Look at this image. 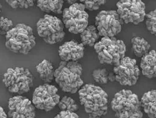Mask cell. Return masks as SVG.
<instances>
[{
  "label": "cell",
  "mask_w": 156,
  "mask_h": 118,
  "mask_svg": "<svg viewBox=\"0 0 156 118\" xmlns=\"http://www.w3.org/2000/svg\"><path fill=\"white\" fill-rule=\"evenodd\" d=\"M94 47L101 64L117 66L124 58L126 52L124 42L115 37H102Z\"/></svg>",
  "instance_id": "5"
},
{
  "label": "cell",
  "mask_w": 156,
  "mask_h": 118,
  "mask_svg": "<svg viewBox=\"0 0 156 118\" xmlns=\"http://www.w3.org/2000/svg\"><path fill=\"white\" fill-rule=\"evenodd\" d=\"M108 80L110 82H115L116 81L115 75L114 72H110L108 73Z\"/></svg>",
  "instance_id": "28"
},
{
  "label": "cell",
  "mask_w": 156,
  "mask_h": 118,
  "mask_svg": "<svg viewBox=\"0 0 156 118\" xmlns=\"http://www.w3.org/2000/svg\"><path fill=\"white\" fill-rule=\"evenodd\" d=\"M141 107L149 118H156V90L144 94L141 99Z\"/></svg>",
  "instance_id": "16"
},
{
  "label": "cell",
  "mask_w": 156,
  "mask_h": 118,
  "mask_svg": "<svg viewBox=\"0 0 156 118\" xmlns=\"http://www.w3.org/2000/svg\"><path fill=\"white\" fill-rule=\"evenodd\" d=\"M131 43L132 52L139 58H142L150 51L151 45L143 37L135 36L131 39Z\"/></svg>",
  "instance_id": "18"
},
{
  "label": "cell",
  "mask_w": 156,
  "mask_h": 118,
  "mask_svg": "<svg viewBox=\"0 0 156 118\" xmlns=\"http://www.w3.org/2000/svg\"><path fill=\"white\" fill-rule=\"evenodd\" d=\"M62 14V21L71 34H81L88 26L89 15L83 3L70 5L64 9Z\"/></svg>",
  "instance_id": "8"
},
{
  "label": "cell",
  "mask_w": 156,
  "mask_h": 118,
  "mask_svg": "<svg viewBox=\"0 0 156 118\" xmlns=\"http://www.w3.org/2000/svg\"><path fill=\"white\" fill-rule=\"evenodd\" d=\"M35 109L29 99L17 95L9 100L8 116L9 118H35Z\"/></svg>",
  "instance_id": "13"
},
{
  "label": "cell",
  "mask_w": 156,
  "mask_h": 118,
  "mask_svg": "<svg viewBox=\"0 0 156 118\" xmlns=\"http://www.w3.org/2000/svg\"><path fill=\"white\" fill-rule=\"evenodd\" d=\"M58 92L56 87L44 83L35 89L32 102L36 108L48 112L53 109L59 102L60 96Z\"/></svg>",
  "instance_id": "11"
},
{
  "label": "cell",
  "mask_w": 156,
  "mask_h": 118,
  "mask_svg": "<svg viewBox=\"0 0 156 118\" xmlns=\"http://www.w3.org/2000/svg\"><path fill=\"white\" fill-rule=\"evenodd\" d=\"M78 95L80 104L89 118H101L108 113V98L101 87L87 84L78 91Z\"/></svg>",
  "instance_id": "1"
},
{
  "label": "cell",
  "mask_w": 156,
  "mask_h": 118,
  "mask_svg": "<svg viewBox=\"0 0 156 118\" xmlns=\"http://www.w3.org/2000/svg\"><path fill=\"white\" fill-rule=\"evenodd\" d=\"M53 118H79L76 112L61 111Z\"/></svg>",
  "instance_id": "27"
},
{
  "label": "cell",
  "mask_w": 156,
  "mask_h": 118,
  "mask_svg": "<svg viewBox=\"0 0 156 118\" xmlns=\"http://www.w3.org/2000/svg\"><path fill=\"white\" fill-rule=\"evenodd\" d=\"M100 35L95 25L88 26L86 29L80 34L82 43L84 46H94L95 44L98 42Z\"/></svg>",
  "instance_id": "19"
},
{
  "label": "cell",
  "mask_w": 156,
  "mask_h": 118,
  "mask_svg": "<svg viewBox=\"0 0 156 118\" xmlns=\"http://www.w3.org/2000/svg\"><path fill=\"white\" fill-rule=\"evenodd\" d=\"M111 105L117 118H142L143 116L140 101L131 90L123 89L118 92Z\"/></svg>",
  "instance_id": "3"
},
{
  "label": "cell",
  "mask_w": 156,
  "mask_h": 118,
  "mask_svg": "<svg viewBox=\"0 0 156 118\" xmlns=\"http://www.w3.org/2000/svg\"><path fill=\"white\" fill-rule=\"evenodd\" d=\"M124 22L115 10H103L95 17V26L100 36L115 37L122 30Z\"/></svg>",
  "instance_id": "9"
},
{
  "label": "cell",
  "mask_w": 156,
  "mask_h": 118,
  "mask_svg": "<svg viewBox=\"0 0 156 118\" xmlns=\"http://www.w3.org/2000/svg\"><path fill=\"white\" fill-rule=\"evenodd\" d=\"M64 2L62 0H40L37 2L38 8L44 12L61 14Z\"/></svg>",
  "instance_id": "20"
},
{
  "label": "cell",
  "mask_w": 156,
  "mask_h": 118,
  "mask_svg": "<svg viewBox=\"0 0 156 118\" xmlns=\"http://www.w3.org/2000/svg\"><path fill=\"white\" fill-rule=\"evenodd\" d=\"M76 1H68L67 2H68L69 4L73 5V4H75V3H76Z\"/></svg>",
  "instance_id": "30"
},
{
  "label": "cell",
  "mask_w": 156,
  "mask_h": 118,
  "mask_svg": "<svg viewBox=\"0 0 156 118\" xmlns=\"http://www.w3.org/2000/svg\"><path fill=\"white\" fill-rule=\"evenodd\" d=\"M140 67L144 76L149 79L156 78V51L154 50L143 56Z\"/></svg>",
  "instance_id": "15"
},
{
  "label": "cell",
  "mask_w": 156,
  "mask_h": 118,
  "mask_svg": "<svg viewBox=\"0 0 156 118\" xmlns=\"http://www.w3.org/2000/svg\"><path fill=\"white\" fill-rule=\"evenodd\" d=\"M6 2L13 9H28L34 5V1L32 0H9Z\"/></svg>",
  "instance_id": "24"
},
{
  "label": "cell",
  "mask_w": 156,
  "mask_h": 118,
  "mask_svg": "<svg viewBox=\"0 0 156 118\" xmlns=\"http://www.w3.org/2000/svg\"><path fill=\"white\" fill-rule=\"evenodd\" d=\"M65 25L57 17L45 15L36 24L39 36L48 44H55L62 42L66 35Z\"/></svg>",
  "instance_id": "7"
},
{
  "label": "cell",
  "mask_w": 156,
  "mask_h": 118,
  "mask_svg": "<svg viewBox=\"0 0 156 118\" xmlns=\"http://www.w3.org/2000/svg\"><path fill=\"white\" fill-rule=\"evenodd\" d=\"M116 6L117 13L126 24L138 25L145 19L146 6L142 1H119Z\"/></svg>",
  "instance_id": "10"
},
{
  "label": "cell",
  "mask_w": 156,
  "mask_h": 118,
  "mask_svg": "<svg viewBox=\"0 0 156 118\" xmlns=\"http://www.w3.org/2000/svg\"><path fill=\"white\" fill-rule=\"evenodd\" d=\"M0 113H1V118H7V114L5 112V111L2 107L0 109Z\"/></svg>",
  "instance_id": "29"
},
{
  "label": "cell",
  "mask_w": 156,
  "mask_h": 118,
  "mask_svg": "<svg viewBox=\"0 0 156 118\" xmlns=\"http://www.w3.org/2000/svg\"><path fill=\"white\" fill-rule=\"evenodd\" d=\"M80 2L84 4L85 9L89 11L97 10L101 6L104 5L106 1H80Z\"/></svg>",
  "instance_id": "26"
},
{
  "label": "cell",
  "mask_w": 156,
  "mask_h": 118,
  "mask_svg": "<svg viewBox=\"0 0 156 118\" xmlns=\"http://www.w3.org/2000/svg\"><path fill=\"white\" fill-rule=\"evenodd\" d=\"M40 79L44 83L49 84L54 79L55 70L50 61L44 60L36 68Z\"/></svg>",
  "instance_id": "17"
},
{
  "label": "cell",
  "mask_w": 156,
  "mask_h": 118,
  "mask_svg": "<svg viewBox=\"0 0 156 118\" xmlns=\"http://www.w3.org/2000/svg\"><path fill=\"white\" fill-rule=\"evenodd\" d=\"M58 105L60 109L63 111L75 112L79 109L78 105L76 101L69 96H64L60 100Z\"/></svg>",
  "instance_id": "21"
},
{
  "label": "cell",
  "mask_w": 156,
  "mask_h": 118,
  "mask_svg": "<svg viewBox=\"0 0 156 118\" xmlns=\"http://www.w3.org/2000/svg\"><path fill=\"white\" fill-rule=\"evenodd\" d=\"M5 46L15 53L27 54L35 46V37L29 26L19 23L6 35Z\"/></svg>",
  "instance_id": "4"
},
{
  "label": "cell",
  "mask_w": 156,
  "mask_h": 118,
  "mask_svg": "<svg viewBox=\"0 0 156 118\" xmlns=\"http://www.w3.org/2000/svg\"><path fill=\"white\" fill-rule=\"evenodd\" d=\"M2 80L9 92L19 95L28 93L34 85L32 73L23 67L9 68L3 75Z\"/></svg>",
  "instance_id": "6"
},
{
  "label": "cell",
  "mask_w": 156,
  "mask_h": 118,
  "mask_svg": "<svg viewBox=\"0 0 156 118\" xmlns=\"http://www.w3.org/2000/svg\"><path fill=\"white\" fill-rule=\"evenodd\" d=\"M146 26L148 31L156 36V9L146 14Z\"/></svg>",
  "instance_id": "22"
},
{
  "label": "cell",
  "mask_w": 156,
  "mask_h": 118,
  "mask_svg": "<svg viewBox=\"0 0 156 118\" xmlns=\"http://www.w3.org/2000/svg\"><path fill=\"white\" fill-rule=\"evenodd\" d=\"M82 65L77 61H62L55 70L54 79L63 92L74 94L83 85Z\"/></svg>",
  "instance_id": "2"
},
{
  "label": "cell",
  "mask_w": 156,
  "mask_h": 118,
  "mask_svg": "<svg viewBox=\"0 0 156 118\" xmlns=\"http://www.w3.org/2000/svg\"><path fill=\"white\" fill-rule=\"evenodd\" d=\"M108 73L106 68H98L93 71L92 75L95 82L101 84H106L109 81Z\"/></svg>",
  "instance_id": "23"
},
{
  "label": "cell",
  "mask_w": 156,
  "mask_h": 118,
  "mask_svg": "<svg viewBox=\"0 0 156 118\" xmlns=\"http://www.w3.org/2000/svg\"><path fill=\"white\" fill-rule=\"evenodd\" d=\"M116 81L121 85L132 86L136 84L140 74V71L135 59L125 57L117 66L113 69Z\"/></svg>",
  "instance_id": "12"
},
{
  "label": "cell",
  "mask_w": 156,
  "mask_h": 118,
  "mask_svg": "<svg viewBox=\"0 0 156 118\" xmlns=\"http://www.w3.org/2000/svg\"><path fill=\"white\" fill-rule=\"evenodd\" d=\"M14 24L11 20L5 17H2L0 20V33L5 35L14 27Z\"/></svg>",
  "instance_id": "25"
},
{
  "label": "cell",
  "mask_w": 156,
  "mask_h": 118,
  "mask_svg": "<svg viewBox=\"0 0 156 118\" xmlns=\"http://www.w3.org/2000/svg\"><path fill=\"white\" fill-rule=\"evenodd\" d=\"M84 46L75 40L66 42L59 47L58 54L63 61H77L83 58Z\"/></svg>",
  "instance_id": "14"
}]
</instances>
